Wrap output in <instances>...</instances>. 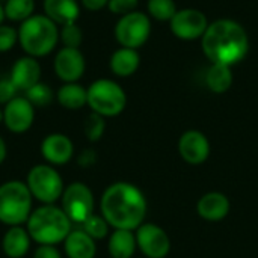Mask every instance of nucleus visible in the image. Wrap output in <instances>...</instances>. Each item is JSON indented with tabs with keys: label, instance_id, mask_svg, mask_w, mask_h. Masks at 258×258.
Instances as JSON below:
<instances>
[{
	"label": "nucleus",
	"instance_id": "obj_1",
	"mask_svg": "<svg viewBox=\"0 0 258 258\" xmlns=\"http://www.w3.org/2000/svg\"><path fill=\"white\" fill-rule=\"evenodd\" d=\"M101 216L115 230H138L147 216L144 194L130 183L118 181L110 184L100 201Z\"/></svg>",
	"mask_w": 258,
	"mask_h": 258
},
{
	"label": "nucleus",
	"instance_id": "obj_2",
	"mask_svg": "<svg viewBox=\"0 0 258 258\" xmlns=\"http://www.w3.org/2000/svg\"><path fill=\"white\" fill-rule=\"evenodd\" d=\"M201 39L203 51L212 63L231 67L240 62L249 48L245 29L239 23L225 18L209 24Z\"/></svg>",
	"mask_w": 258,
	"mask_h": 258
},
{
	"label": "nucleus",
	"instance_id": "obj_3",
	"mask_svg": "<svg viewBox=\"0 0 258 258\" xmlns=\"http://www.w3.org/2000/svg\"><path fill=\"white\" fill-rule=\"evenodd\" d=\"M71 221L62 207L44 204L33 210L26 222V230L38 245H57L71 233Z\"/></svg>",
	"mask_w": 258,
	"mask_h": 258
},
{
	"label": "nucleus",
	"instance_id": "obj_4",
	"mask_svg": "<svg viewBox=\"0 0 258 258\" xmlns=\"http://www.w3.org/2000/svg\"><path fill=\"white\" fill-rule=\"evenodd\" d=\"M59 41V26L44 14H35L21 23L18 42L32 57H42L54 50Z\"/></svg>",
	"mask_w": 258,
	"mask_h": 258
},
{
	"label": "nucleus",
	"instance_id": "obj_5",
	"mask_svg": "<svg viewBox=\"0 0 258 258\" xmlns=\"http://www.w3.org/2000/svg\"><path fill=\"white\" fill-rule=\"evenodd\" d=\"M33 197L26 183L18 180L0 186V222L9 227L23 225L32 213Z\"/></svg>",
	"mask_w": 258,
	"mask_h": 258
},
{
	"label": "nucleus",
	"instance_id": "obj_6",
	"mask_svg": "<svg viewBox=\"0 0 258 258\" xmlns=\"http://www.w3.org/2000/svg\"><path fill=\"white\" fill-rule=\"evenodd\" d=\"M127 104L124 89L113 80L100 79L88 88V106L92 112L109 118L119 115Z\"/></svg>",
	"mask_w": 258,
	"mask_h": 258
},
{
	"label": "nucleus",
	"instance_id": "obj_7",
	"mask_svg": "<svg viewBox=\"0 0 258 258\" xmlns=\"http://www.w3.org/2000/svg\"><path fill=\"white\" fill-rule=\"evenodd\" d=\"M26 184L33 198L42 204H54L63 194V181L51 165H35L29 174Z\"/></svg>",
	"mask_w": 258,
	"mask_h": 258
},
{
	"label": "nucleus",
	"instance_id": "obj_8",
	"mask_svg": "<svg viewBox=\"0 0 258 258\" xmlns=\"http://www.w3.org/2000/svg\"><path fill=\"white\" fill-rule=\"evenodd\" d=\"M151 33L150 18L139 11H133L127 15H122L115 26L116 41L127 48H139L144 45Z\"/></svg>",
	"mask_w": 258,
	"mask_h": 258
},
{
	"label": "nucleus",
	"instance_id": "obj_9",
	"mask_svg": "<svg viewBox=\"0 0 258 258\" xmlns=\"http://www.w3.org/2000/svg\"><path fill=\"white\" fill-rule=\"evenodd\" d=\"M60 200L62 210L73 224H83L94 213V195L85 183L74 181L67 186Z\"/></svg>",
	"mask_w": 258,
	"mask_h": 258
},
{
	"label": "nucleus",
	"instance_id": "obj_10",
	"mask_svg": "<svg viewBox=\"0 0 258 258\" xmlns=\"http://www.w3.org/2000/svg\"><path fill=\"white\" fill-rule=\"evenodd\" d=\"M169 26L177 38L184 41H194L203 38V35L209 27V23H207V17L201 11L187 8V9L177 11L175 15L171 18Z\"/></svg>",
	"mask_w": 258,
	"mask_h": 258
},
{
	"label": "nucleus",
	"instance_id": "obj_11",
	"mask_svg": "<svg viewBox=\"0 0 258 258\" xmlns=\"http://www.w3.org/2000/svg\"><path fill=\"white\" fill-rule=\"evenodd\" d=\"M136 242L138 248L148 258H165L171 249L166 231L154 224H142L136 230Z\"/></svg>",
	"mask_w": 258,
	"mask_h": 258
},
{
	"label": "nucleus",
	"instance_id": "obj_12",
	"mask_svg": "<svg viewBox=\"0 0 258 258\" xmlns=\"http://www.w3.org/2000/svg\"><path fill=\"white\" fill-rule=\"evenodd\" d=\"M35 121V107L26 97H15L3 107V122L12 133H26Z\"/></svg>",
	"mask_w": 258,
	"mask_h": 258
},
{
	"label": "nucleus",
	"instance_id": "obj_13",
	"mask_svg": "<svg viewBox=\"0 0 258 258\" xmlns=\"http://www.w3.org/2000/svg\"><path fill=\"white\" fill-rule=\"evenodd\" d=\"M53 68L63 83H76L85 74V56L79 48L62 47L54 57Z\"/></svg>",
	"mask_w": 258,
	"mask_h": 258
},
{
	"label": "nucleus",
	"instance_id": "obj_14",
	"mask_svg": "<svg viewBox=\"0 0 258 258\" xmlns=\"http://www.w3.org/2000/svg\"><path fill=\"white\" fill-rule=\"evenodd\" d=\"M178 151L186 163L201 165L210 156V144L201 132L189 130L181 135L178 141Z\"/></svg>",
	"mask_w": 258,
	"mask_h": 258
},
{
	"label": "nucleus",
	"instance_id": "obj_15",
	"mask_svg": "<svg viewBox=\"0 0 258 258\" xmlns=\"http://www.w3.org/2000/svg\"><path fill=\"white\" fill-rule=\"evenodd\" d=\"M41 154L50 165L62 166L71 160L74 154V145L68 136L62 133H51L42 139Z\"/></svg>",
	"mask_w": 258,
	"mask_h": 258
},
{
	"label": "nucleus",
	"instance_id": "obj_16",
	"mask_svg": "<svg viewBox=\"0 0 258 258\" xmlns=\"http://www.w3.org/2000/svg\"><path fill=\"white\" fill-rule=\"evenodd\" d=\"M9 79L17 86V89L23 91V92H26L27 89H30L32 86L39 83L41 65H39L38 59L32 57V56L20 57L14 63V67L11 70V74H9Z\"/></svg>",
	"mask_w": 258,
	"mask_h": 258
},
{
	"label": "nucleus",
	"instance_id": "obj_17",
	"mask_svg": "<svg viewBox=\"0 0 258 258\" xmlns=\"http://www.w3.org/2000/svg\"><path fill=\"white\" fill-rule=\"evenodd\" d=\"M197 212L203 219L209 222H218V221H222L228 215L230 201L224 194L209 192L200 198L197 204Z\"/></svg>",
	"mask_w": 258,
	"mask_h": 258
},
{
	"label": "nucleus",
	"instance_id": "obj_18",
	"mask_svg": "<svg viewBox=\"0 0 258 258\" xmlns=\"http://www.w3.org/2000/svg\"><path fill=\"white\" fill-rule=\"evenodd\" d=\"M44 15H47L57 26L76 23L80 15L77 0H44Z\"/></svg>",
	"mask_w": 258,
	"mask_h": 258
},
{
	"label": "nucleus",
	"instance_id": "obj_19",
	"mask_svg": "<svg viewBox=\"0 0 258 258\" xmlns=\"http://www.w3.org/2000/svg\"><path fill=\"white\" fill-rule=\"evenodd\" d=\"M30 236L27 230L21 225L9 227L2 240V248L5 255L9 258H23L30 248Z\"/></svg>",
	"mask_w": 258,
	"mask_h": 258
},
{
	"label": "nucleus",
	"instance_id": "obj_20",
	"mask_svg": "<svg viewBox=\"0 0 258 258\" xmlns=\"http://www.w3.org/2000/svg\"><path fill=\"white\" fill-rule=\"evenodd\" d=\"M63 248L68 258H94L97 254L95 240L83 230L71 231L63 240Z\"/></svg>",
	"mask_w": 258,
	"mask_h": 258
},
{
	"label": "nucleus",
	"instance_id": "obj_21",
	"mask_svg": "<svg viewBox=\"0 0 258 258\" xmlns=\"http://www.w3.org/2000/svg\"><path fill=\"white\" fill-rule=\"evenodd\" d=\"M139 63H141V57L135 48L121 47L110 57V70L113 74L119 77H128L135 74L136 70L139 68Z\"/></svg>",
	"mask_w": 258,
	"mask_h": 258
},
{
	"label": "nucleus",
	"instance_id": "obj_22",
	"mask_svg": "<svg viewBox=\"0 0 258 258\" xmlns=\"http://www.w3.org/2000/svg\"><path fill=\"white\" fill-rule=\"evenodd\" d=\"M138 248L136 234L128 230H115L107 243V249L112 258H132Z\"/></svg>",
	"mask_w": 258,
	"mask_h": 258
},
{
	"label": "nucleus",
	"instance_id": "obj_23",
	"mask_svg": "<svg viewBox=\"0 0 258 258\" xmlns=\"http://www.w3.org/2000/svg\"><path fill=\"white\" fill-rule=\"evenodd\" d=\"M57 101L62 107L68 110H79L85 104H88V89H85L82 85L76 83H63L57 94Z\"/></svg>",
	"mask_w": 258,
	"mask_h": 258
},
{
	"label": "nucleus",
	"instance_id": "obj_24",
	"mask_svg": "<svg viewBox=\"0 0 258 258\" xmlns=\"http://www.w3.org/2000/svg\"><path fill=\"white\" fill-rule=\"evenodd\" d=\"M206 83L210 91L216 94L227 92L233 85V73L228 65L213 63L206 74Z\"/></svg>",
	"mask_w": 258,
	"mask_h": 258
},
{
	"label": "nucleus",
	"instance_id": "obj_25",
	"mask_svg": "<svg viewBox=\"0 0 258 258\" xmlns=\"http://www.w3.org/2000/svg\"><path fill=\"white\" fill-rule=\"evenodd\" d=\"M3 11L5 18L23 23L32 15H35V0H5Z\"/></svg>",
	"mask_w": 258,
	"mask_h": 258
},
{
	"label": "nucleus",
	"instance_id": "obj_26",
	"mask_svg": "<svg viewBox=\"0 0 258 258\" xmlns=\"http://www.w3.org/2000/svg\"><path fill=\"white\" fill-rule=\"evenodd\" d=\"M148 12L159 21H171L177 12L174 0H148Z\"/></svg>",
	"mask_w": 258,
	"mask_h": 258
},
{
	"label": "nucleus",
	"instance_id": "obj_27",
	"mask_svg": "<svg viewBox=\"0 0 258 258\" xmlns=\"http://www.w3.org/2000/svg\"><path fill=\"white\" fill-rule=\"evenodd\" d=\"M109 224L107 221L100 216V215H91L83 224H82V228L86 234H89L94 240H101L104 239L107 234H109Z\"/></svg>",
	"mask_w": 258,
	"mask_h": 258
},
{
	"label": "nucleus",
	"instance_id": "obj_28",
	"mask_svg": "<svg viewBox=\"0 0 258 258\" xmlns=\"http://www.w3.org/2000/svg\"><path fill=\"white\" fill-rule=\"evenodd\" d=\"M24 97L33 104V107H44V106L51 103L53 91H51L50 86H47L45 83L39 82L35 86H32L30 89H27L24 92Z\"/></svg>",
	"mask_w": 258,
	"mask_h": 258
},
{
	"label": "nucleus",
	"instance_id": "obj_29",
	"mask_svg": "<svg viewBox=\"0 0 258 258\" xmlns=\"http://www.w3.org/2000/svg\"><path fill=\"white\" fill-rule=\"evenodd\" d=\"M104 128H106V121H104V116L92 112L86 116L85 122H83V132L86 135V138L91 141V142H97L101 139L103 133H104Z\"/></svg>",
	"mask_w": 258,
	"mask_h": 258
},
{
	"label": "nucleus",
	"instance_id": "obj_30",
	"mask_svg": "<svg viewBox=\"0 0 258 258\" xmlns=\"http://www.w3.org/2000/svg\"><path fill=\"white\" fill-rule=\"evenodd\" d=\"M59 38H60L63 47L79 48L82 41H83V32H82V29L76 23H71V24L60 26Z\"/></svg>",
	"mask_w": 258,
	"mask_h": 258
},
{
	"label": "nucleus",
	"instance_id": "obj_31",
	"mask_svg": "<svg viewBox=\"0 0 258 258\" xmlns=\"http://www.w3.org/2000/svg\"><path fill=\"white\" fill-rule=\"evenodd\" d=\"M18 42V30L12 26L0 24V53H6Z\"/></svg>",
	"mask_w": 258,
	"mask_h": 258
},
{
	"label": "nucleus",
	"instance_id": "obj_32",
	"mask_svg": "<svg viewBox=\"0 0 258 258\" xmlns=\"http://www.w3.org/2000/svg\"><path fill=\"white\" fill-rule=\"evenodd\" d=\"M139 0H109L107 8L112 14L116 15H127L130 12H133L138 8Z\"/></svg>",
	"mask_w": 258,
	"mask_h": 258
},
{
	"label": "nucleus",
	"instance_id": "obj_33",
	"mask_svg": "<svg viewBox=\"0 0 258 258\" xmlns=\"http://www.w3.org/2000/svg\"><path fill=\"white\" fill-rule=\"evenodd\" d=\"M17 92H18V89L9 77L0 80V104H6L11 100H14L15 97H18Z\"/></svg>",
	"mask_w": 258,
	"mask_h": 258
},
{
	"label": "nucleus",
	"instance_id": "obj_34",
	"mask_svg": "<svg viewBox=\"0 0 258 258\" xmlns=\"http://www.w3.org/2000/svg\"><path fill=\"white\" fill-rule=\"evenodd\" d=\"M33 258H62V255L54 245H39L35 249Z\"/></svg>",
	"mask_w": 258,
	"mask_h": 258
},
{
	"label": "nucleus",
	"instance_id": "obj_35",
	"mask_svg": "<svg viewBox=\"0 0 258 258\" xmlns=\"http://www.w3.org/2000/svg\"><path fill=\"white\" fill-rule=\"evenodd\" d=\"M97 160V156L92 150H85L80 156H79V165L83 166V168H88V166H92Z\"/></svg>",
	"mask_w": 258,
	"mask_h": 258
},
{
	"label": "nucleus",
	"instance_id": "obj_36",
	"mask_svg": "<svg viewBox=\"0 0 258 258\" xmlns=\"http://www.w3.org/2000/svg\"><path fill=\"white\" fill-rule=\"evenodd\" d=\"M82 3L88 11H100L107 6L109 0H82Z\"/></svg>",
	"mask_w": 258,
	"mask_h": 258
},
{
	"label": "nucleus",
	"instance_id": "obj_37",
	"mask_svg": "<svg viewBox=\"0 0 258 258\" xmlns=\"http://www.w3.org/2000/svg\"><path fill=\"white\" fill-rule=\"evenodd\" d=\"M5 159H6V144H5L3 138L0 136V165L5 162Z\"/></svg>",
	"mask_w": 258,
	"mask_h": 258
},
{
	"label": "nucleus",
	"instance_id": "obj_38",
	"mask_svg": "<svg viewBox=\"0 0 258 258\" xmlns=\"http://www.w3.org/2000/svg\"><path fill=\"white\" fill-rule=\"evenodd\" d=\"M3 20H5V11H3V5L0 3V24H3Z\"/></svg>",
	"mask_w": 258,
	"mask_h": 258
},
{
	"label": "nucleus",
	"instance_id": "obj_39",
	"mask_svg": "<svg viewBox=\"0 0 258 258\" xmlns=\"http://www.w3.org/2000/svg\"><path fill=\"white\" fill-rule=\"evenodd\" d=\"M0 122H3V110L0 109Z\"/></svg>",
	"mask_w": 258,
	"mask_h": 258
},
{
	"label": "nucleus",
	"instance_id": "obj_40",
	"mask_svg": "<svg viewBox=\"0 0 258 258\" xmlns=\"http://www.w3.org/2000/svg\"><path fill=\"white\" fill-rule=\"evenodd\" d=\"M0 2H2V0H0Z\"/></svg>",
	"mask_w": 258,
	"mask_h": 258
}]
</instances>
